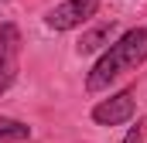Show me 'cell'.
Masks as SVG:
<instances>
[{"label":"cell","instance_id":"2","mask_svg":"<svg viewBox=\"0 0 147 143\" xmlns=\"http://www.w3.org/2000/svg\"><path fill=\"white\" fill-rule=\"evenodd\" d=\"M21 65V31L17 24H0V96L14 85Z\"/></svg>","mask_w":147,"mask_h":143},{"label":"cell","instance_id":"4","mask_svg":"<svg viewBox=\"0 0 147 143\" xmlns=\"http://www.w3.org/2000/svg\"><path fill=\"white\" fill-rule=\"evenodd\" d=\"M134 92H116L110 99H103L99 106L92 109V119L99 123V126H123V123H130L134 119Z\"/></svg>","mask_w":147,"mask_h":143},{"label":"cell","instance_id":"3","mask_svg":"<svg viewBox=\"0 0 147 143\" xmlns=\"http://www.w3.org/2000/svg\"><path fill=\"white\" fill-rule=\"evenodd\" d=\"M96 7H99V0H65V3L51 7L45 21L55 31H72V27H79L82 21H89L96 14Z\"/></svg>","mask_w":147,"mask_h":143},{"label":"cell","instance_id":"1","mask_svg":"<svg viewBox=\"0 0 147 143\" xmlns=\"http://www.w3.org/2000/svg\"><path fill=\"white\" fill-rule=\"evenodd\" d=\"M144 61H147V27H134V31L120 34L99 55V61L92 65L89 78H86V89L89 92H103V89H110V82H116L120 75L134 72Z\"/></svg>","mask_w":147,"mask_h":143},{"label":"cell","instance_id":"5","mask_svg":"<svg viewBox=\"0 0 147 143\" xmlns=\"http://www.w3.org/2000/svg\"><path fill=\"white\" fill-rule=\"evenodd\" d=\"M113 31H116V24H99L96 31H89V34H82V41H79V55H92V51H99V48H106L110 44Z\"/></svg>","mask_w":147,"mask_h":143},{"label":"cell","instance_id":"6","mask_svg":"<svg viewBox=\"0 0 147 143\" xmlns=\"http://www.w3.org/2000/svg\"><path fill=\"white\" fill-rule=\"evenodd\" d=\"M28 136H31V126L28 123L0 116V143H17V140H28Z\"/></svg>","mask_w":147,"mask_h":143},{"label":"cell","instance_id":"7","mask_svg":"<svg viewBox=\"0 0 147 143\" xmlns=\"http://www.w3.org/2000/svg\"><path fill=\"white\" fill-rule=\"evenodd\" d=\"M144 140H147V136H144V130H140V126H134V130L123 136V143H144Z\"/></svg>","mask_w":147,"mask_h":143},{"label":"cell","instance_id":"8","mask_svg":"<svg viewBox=\"0 0 147 143\" xmlns=\"http://www.w3.org/2000/svg\"><path fill=\"white\" fill-rule=\"evenodd\" d=\"M140 130H144V136H147V119H144V123H140Z\"/></svg>","mask_w":147,"mask_h":143}]
</instances>
